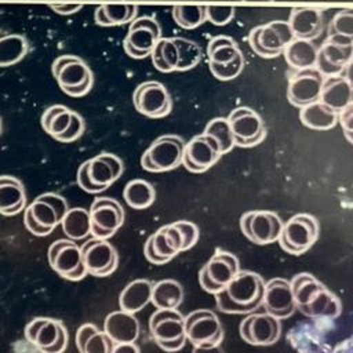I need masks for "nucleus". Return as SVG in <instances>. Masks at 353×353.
Segmentation results:
<instances>
[{
  "label": "nucleus",
  "mask_w": 353,
  "mask_h": 353,
  "mask_svg": "<svg viewBox=\"0 0 353 353\" xmlns=\"http://www.w3.org/2000/svg\"><path fill=\"white\" fill-rule=\"evenodd\" d=\"M296 309L312 319H335L342 312L339 298L309 273H299L290 281Z\"/></svg>",
  "instance_id": "nucleus-1"
},
{
  "label": "nucleus",
  "mask_w": 353,
  "mask_h": 353,
  "mask_svg": "<svg viewBox=\"0 0 353 353\" xmlns=\"http://www.w3.org/2000/svg\"><path fill=\"white\" fill-rule=\"evenodd\" d=\"M265 292L263 279L250 270H239L229 284L216 292L218 310L228 314H248L262 305Z\"/></svg>",
  "instance_id": "nucleus-2"
},
{
  "label": "nucleus",
  "mask_w": 353,
  "mask_h": 353,
  "mask_svg": "<svg viewBox=\"0 0 353 353\" xmlns=\"http://www.w3.org/2000/svg\"><path fill=\"white\" fill-rule=\"evenodd\" d=\"M68 210V201L61 194L43 193L25 208L23 223L30 233L44 237L61 225Z\"/></svg>",
  "instance_id": "nucleus-3"
},
{
  "label": "nucleus",
  "mask_w": 353,
  "mask_h": 353,
  "mask_svg": "<svg viewBox=\"0 0 353 353\" xmlns=\"http://www.w3.org/2000/svg\"><path fill=\"white\" fill-rule=\"evenodd\" d=\"M59 88L69 97L85 95L94 83V76L90 66L79 57L66 54L58 57L51 66Z\"/></svg>",
  "instance_id": "nucleus-4"
},
{
  "label": "nucleus",
  "mask_w": 353,
  "mask_h": 353,
  "mask_svg": "<svg viewBox=\"0 0 353 353\" xmlns=\"http://www.w3.org/2000/svg\"><path fill=\"white\" fill-rule=\"evenodd\" d=\"M149 331L156 345L165 352H176L188 341L185 316L176 309H157L150 316Z\"/></svg>",
  "instance_id": "nucleus-5"
},
{
  "label": "nucleus",
  "mask_w": 353,
  "mask_h": 353,
  "mask_svg": "<svg viewBox=\"0 0 353 353\" xmlns=\"http://www.w3.org/2000/svg\"><path fill=\"white\" fill-rule=\"evenodd\" d=\"M319 234L320 225L313 215L296 214L283 225V230L277 241L285 252L301 255L317 241Z\"/></svg>",
  "instance_id": "nucleus-6"
},
{
  "label": "nucleus",
  "mask_w": 353,
  "mask_h": 353,
  "mask_svg": "<svg viewBox=\"0 0 353 353\" xmlns=\"http://www.w3.org/2000/svg\"><path fill=\"white\" fill-rule=\"evenodd\" d=\"M185 141L178 135H161L154 139L141 157V165L149 172H165L182 164Z\"/></svg>",
  "instance_id": "nucleus-7"
},
{
  "label": "nucleus",
  "mask_w": 353,
  "mask_h": 353,
  "mask_svg": "<svg viewBox=\"0 0 353 353\" xmlns=\"http://www.w3.org/2000/svg\"><path fill=\"white\" fill-rule=\"evenodd\" d=\"M25 336L41 353H63L69 341L63 323L48 317H36L29 321Z\"/></svg>",
  "instance_id": "nucleus-8"
},
{
  "label": "nucleus",
  "mask_w": 353,
  "mask_h": 353,
  "mask_svg": "<svg viewBox=\"0 0 353 353\" xmlns=\"http://www.w3.org/2000/svg\"><path fill=\"white\" fill-rule=\"evenodd\" d=\"M239 270L240 265L236 255L218 248L200 269L199 283L205 292L215 295L229 284Z\"/></svg>",
  "instance_id": "nucleus-9"
},
{
  "label": "nucleus",
  "mask_w": 353,
  "mask_h": 353,
  "mask_svg": "<svg viewBox=\"0 0 353 353\" xmlns=\"http://www.w3.org/2000/svg\"><path fill=\"white\" fill-rule=\"evenodd\" d=\"M47 256L52 270L69 281H79L87 274L81 248L70 239L55 240L48 247Z\"/></svg>",
  "instance_id": "nucleus-10"
},
{
  "label": "nucleus",
  "mask_w": 353,
  "mask_h": 353,
  "mask_svg": "<svg viewBox=\"0 0 353 353\" xmlns=\"http://www.w3.org/2000/svg\"><path fill=\"white\" fill-rule=\"evenodd\" d=\"M281 218L266 210L247 211L240 218L241 233L254 244L265 245L279 240L283 230Z\"/></svg>",
  "instance_id": "nucleus-11"
},
{
  "label": "nucleus",
  "mask_w": 353,
  "mask_h": 353,
  "mask_svg": "<svg viewBox=\"0 0 353 353\" xmlns=\"http://www.w3.org/2000/svg\"><path fill=\"white\" fill-rule=\"evenodd\" d=\"M185 248V240L175 225L168 223L150 234L143 245L145 258L154 265H163L175 258Z\"/></svg>",
  "instance_id": "nucleus-12"
},
{
  "label": "nucleus",
  "mask_w": 353,
  "mask_h": 353,
  "mask_svg": "<svg viewBox=\"0 0 353 353\" xmlns=\"http://www.w3.org/2000/svg\"><path fill=\"white\" fill-rule=\"evenodd\" d=\"M161 37L160 23L152 17L135 18L130 22L128 33L124 37L123 47L128 57L141 59L150 55L154 44Z\"/></svg>",
  "instance_id": "nucleus-13"
},
{
  "label": "nucleus",
  "mask_w": 353,
  "mask_h": 353,
  "mask_svg": "<svg viewBox=\"0 0 353 353\" xmlns=\"http://www.w3.org/2000/svg\"><path fill=\"white\" fill-rule=\"evenodd\" d=\"M134 108L150 119H161L171 112L172 99L164 84L159 81H143L134 90Z\"/></svg>",
  "instance_id": "nucleus-14"
},
{
  "label": "nucleus",
  "mask_w": 353,
  "mask_h": 353,
  "mask_svg": "<svg viewBox=\"0 0 353 353\" xmlns=\"http://www.w3.org/2000/svg\"><path fill=\"white\" fill-rule=\"evenodd\" d=\"M91 236L108 240L124 223V210L112 197H97L90 207Z\"/></svg>",
  "instance_id": "nucleus-15"
},
{
  "label": "nucleus",
  "mask_w": 353,
  "mask_h": 353,
  "mask_svg": "<svg viewBox=\"0 0 353 353\" xmlns=\"http://www.w3.org/2000/svg\"><path fill=\"white\" fill-rule=\"evenodd\" d=\"M234 135V145L240 148H252L261 143L266 137V128L262 117L247 106L233 109L228 116Z\"/></svg>",
  "instance_id": "nucleus-16"
},
{
  "label": "nucleus",
  "mask_w": 353,
  "mask_h": 353,
  "mask_svg": "<svg viewBox=\"0 0 353 353\" xmlns=\"http://www.w3.org/2000/svg\"><path fill=\"white\" fill-rule=\"evenodd\" d=\"M186 339L193 346L221 345L223 328L218 316L207 309H199L185 317Z\"/></svg>",
  "instance_id": "nucleus-17"
},
{
  "label": "nucleus",
  "mask_w": 353,
  "mask_h": 353,
  "mask_svg": "<svg viewBox=\"0 0 353 353\" xmlns=\"http://www.w3.org/2000/svg\"><path fill=\"white\" fill-rule=\"evenodd\" d=\"M240 336L254 346H269L281 334L280 320L269 313H248L240 323Z\"/></svg>",
  "instance_id": "nucleus-18"
},
{
  "label": "nucleus",
  "mask_w": 353,
  "mask_h": 353,
  "mask_svg": "<svg viewBox=\"0 0 353 353\" xmlns=\"http://www.w3.org/2000/svg\"><path fill=\"white\" fill-rule=\"evenodd\" d=\"M324 79L325 77L316 68L296 70L288 80V101L299 109L309 103L320 101Z\"/></svg>",
  "instance_id": "nucleus-19"
},
{
  "label": "nucleus",
  "mask_w": 353,
  "mask_h": 353,
  "mask_svg": "<svg viewBox=\"0 0 353 353\" xmlns=\"http://www.w3.org/2000/svg\"><path fill=\"white\" fill-rule=\"evenodd\" d=\"M80 248L88 274L105 277L116 270L119 255L116 248L108 240L91 237Z\"/></svg>",
  "instance_id": "nucleus-20"
},
{
  "label": "nucleus",
  "mask_w": 353,
  "mask_h": 353,
  "mask_svg": "<svg viewBox=\"0 0 353 353\" xmlns=\"http://www.w3.org/2000/svg\"><path fill=\"white\" fill-rule=\"evenodd\" d=\"M221 156L222 153L218 142L203 132L185 143L182 164L190 172H204L211 168Z\"/></svg>",
  "instance_id": "nucleus-21"
},
{
  "label": "nucleus",
  "mask_w": 353,
  "mask_h": 353,
  "mask_svg": "<svg viewBox=\"0 0 353 353\" xmlns=\"http://www.w3.org/2000/svg\"><path fill=\"white\" fill-rule=\"evenodd\" d=\"M261 306L265 307L266 313L279 320L290 317L296 309L290 281L284 279H272L266 281Z\"/></svg>",
  "instance_id": "nucleus-22"
},
{
  "label": "nucleus",
  "mask_w": 353,
  "mask_h": 353,
  "mask_svg": "<svg viewBox=\"0 0 353 353\" xmlns=\"http://www.w3.org/2000/svg\"><path fill=\"white\" fill-rule=\"evenodd\" d=\"M353 57V46L341 44L327 39L323 46L319 48L316 69L324 77L328 76H338L342 74L345 66Z\"/></svg>",
  "instance_id": "nucleus-23"
},
{
  "label": "nucleus",
  "mask_w": 353,
  "mask_h": 353,
  "mask_svg": "<svg viewBox=\"0 0 353 353\" xmlns=\"http://www.w3.org/2000/svg\"><path fill=\"white\" fill-rule=\"evenodd\" d=\"M87 170L91 181L108 189L113 182H116L124 170L123 161L113 153H101L87 160Z\"/></svg>",
  "instance_id": "nucleus-24"
},
{
  "label": "nucleus",
  "mask_w": 353,
  "mask_h": 353,
  "mask_svg": "<svg viewBox=\"0 0 353 353\" xmlns=\"http://www.w3.org/2000/svg\"><path fill=\"white\" fill-rule=\"evenodd\" d=\"M288 22L296 39L313 40L323 30L324 17L319 7H296L291 10Z\"/></svg>",
  "instance_id": "nucleus-25"
},
{
  "label": "nucleus",
  "mask_w": 353,
  "mask_h": 353,
  "mask_svg": "<svg viewBox=\"0 0 353 353\" xmlns=\"http://www.w3.org/2000/svg\"><path fill=\"white\" fill-rule=\"evenodd\" d=\"M103 331L113 339L114 343L135 342L139 335V323L134 313L120 309L106 316Z\"/></svg>",
  "instance_id": "nucleus-26"
},
{
  "label": "nucleus",
  "mask_w": 353,
  "mask_h": 353,
  "mask_svg": "<svg viewBox=\"0 0 353 353\" xmlns=\"http://www.w3.org/2000/svg\"><path fill=\"white\" fill-rule=\"evenodd\" d=\"M26 208L23 183L11 175H0V214L12 216Z\"/></svg>",
  "instance_id": "nucleus-27"
},
{
  "label": "nucleus",
  "mask_w": 353,
  "mask_h": 353,
  "mask_svg": "<svg viewBox=\"0 0 353 353\" xmlns=\"http://www.w3.org/2000/svg\"><path fill=\"white\" fill-rule=\"evenodd\" d=\"M294 39L295 34L287 21H270L266 25H261L259 43L276 57L280 55Z\"/></svg>",
  "instance_id": "nucleus-28"
},
{
  "label": "nucleus",
  "mask_w": 353,
  "mask_h": 353,
  "mask_svg": "<svg viewBox=\"0 0 353 353\" xmlns=\"http://www.w3.org/2000/svg\"><path fill=\"white\" fill-rule=\"evenodd\" d=\"M320 101L338 113L353 102V88L345 79V76H328L324 79Z\"/></svg>",
  "instance_id": "nucleus-29"
},
{
  "label": "nucleus",
  "mask_w": 353,
  "mask_h": 353,
  "mask_svg": "<svg viewBox=\"0 0 353 353\" xmlns=\"http://www.w3.org/2000/svg\"><path fill=\"white\" fill-rule=\"evenodd\" d=\"M153 284L145 279H137L127 284L120 292V309L128 313H137L152 301Z\"/></svg>",
  "instance_id": "nucleus-30"
},
{
  "label": "nucleus",
  "mask_w": 353,
  "mask_h": 353,
  "mask_svg": "<svg viewBox=\"0 0 353 353\" xmlns=\"http://www.w3.org/2000/svg\"><path fill=\"white\" fill-rule=\"evenodd\" d=\"M299 119L307 128L325 131L334 128L338 123V112L321 101H316L301 108Z\"/></svg>",
  "instance_id": "nucleus-31"
},
{
  "label": "nucleus",
  "mask_w": 353,
  "mask_h": 353,
  "mask_svg": "<svg viewBox=\"0 0 353 353\" xmlns=\"http://www.w3.org/2000/svg\"><path fill=\"white\" fill-rule=\"evenodd\" d=\"M285 62L299 70L306 68H314L319 54V47L313 43V40L306 39H294L283 51Z\"/></svg>",
  "instance_id": "nucleus-32"
},
{
  "label": "nucleus",
  "mask_w": 353,
  "mask_h": 353,
  "mask_svg": "<svg viewBox=\"0 0 353 353\" xmlns=\"http://www.w3.org/2000/svg\"><path fill=\"white\" fill-rule=\"evenodd\" d=\"M138 12L137 4L105 3L97 7L94 18L101 26H117L135 19Z\"/></svg>",
  "instance_id": "nucleus-33"
},
{
  "label": "nucleus",
  "mask_w": 353,
  "mask_h": 353,
  "mask_svg": "<svg viewBox=\"0 0 353 353\" xmlns=\"http://www.w3.org/2000/svg\"><path fill=\"white\" fill-rule=\"evenodd\" d=\"M182 301L183 288L176 280L165 279L153 284L150 302L157 309H176Z\"/></svg>",
  "instance_id": "nucleus-34"
},
{
  "label": "nucleus",
  "mask_w": 353,
  "mask_h": 353,
  "mask_svg": "<svg viewBox=\"0 0 353 353\" xmlns=\"http://www.w3.org/2000/svg\"><path fill=\"white\" fill-rule=\"evenodd\" d=\"M72 116L73 110L65 105H52L43 112L40 123L43 130L57 141L69 128Z\"/></svg>",
  "instance_id": "nucleus-35"
},
{
  "label": "nucleus",
  "mask_w": 353,
  "mask_h": 353,
  "mask_svg": "<svg viewBox=\"0 0 353 353\" xmlns=\"http://www.w3.org/2000/svg\"><path fill=\"white\" fill-rule=\"evenodd\" d=\"M62 230L70 240H83L91 236V219L90 211L81 207L68 210L61 222Z\"/></svg>",
  "instance_id": "nucleus-36"
},
{
  "label": "nucleus",
  "mask_w": 353,
  "mask_h": 353,
  "mask_svg": "<svg viewBox=\"0 0 353 353\" xmlns=\"http://www.w3.org/2000/svg\"><path fill=\"white\" fill-rule=\"evenodd\" d=\"M152 62L154 68L163 73H170L176 70L178 61H179V52L178 47L174 41V39L160 37L157 43L154 44L152 52Z\"/></svg>",
  "instance_id": "nucleus-37"
},
{
  "label": "nucleus",
  "mask_w": 353,
  "mask_h": 353,
  "mask_svg": "<svg viewBox=\"0 0 353 353\" xmlns=\"http://www.w3.org/2000/svg\"><path fill=\"white\" fill-rule=\"evenodd\" d=\"M125 203L135 210H143L150 207L156 200V192L152 183L145 179H132L127 182L123 190Z\"/></svg>",
  "instance_id": "nucleus-38"
},
{
  "label": "nucleus",
  "mask_w": 353,
  "mask_h": 353,
  "mask_svg": "<svg viewBox=\"0 0 353 353\" xmlns=\"http://www.w3.org/2000/svg\"><path fill=\"white\" fill-rule=\"evenodd\" d=\"M328 39L341 44L353 46V8L339 10L328 26Z\"/></svg>",
  "instance_id": "nucleus-39"
},
{
  "label": "nucleus",
  "mask_w": 353,
  "mask_h": 353,
  "mask_svg": "<svg viewBox=\"0 0 353 353\" xmlns=\"http://www.w3.org/2000/svg\"><path fill=\"white\" fill-rule=\"evenodd\" d=\"M28 52V41L21 34L0 37V68L18 63Z\"/></svg>",
  "instance_id": "nucleus-40"
},
{
  "label": "nucleus",
  "mask_w": 353,
  "mask_h": 353,
  "mask_svg": "<svg viewBox=\"0 0 353 353\" xmlns=\"http://www.w3.org/2000/svg\"><path fill=\"white\" fill-rule=\"evenodd\" d=\"M240 51L237 43L229 36H215L207 44L208 62L226 63L232 61Z\"/></svg>",
  "instance_id": "nucleus-41"
},
{
  "label": "nucleus",
  "mask_w": 353,
  "mask_h": 353,
  "mask_svg": "<svg viewBox=\"0 0 353 353\" xmlns=\"http://www.w3.org/2000/svg\"><path fill=\"white\" fill-rule=\"evenodd\" d=\"M204 134L212 137L218 142L222 154L230 152L236 146L234 135L228 117H215L210 120L204 128Z\"/></svg>",
  "instance_id": "nucleus-42"
},
{
  "label": "nucleus",
  "mask_w": 353,
  "mask_h": 353,
  "mask_svg": "<svg viewBox=\"0 0 353 353\" xmlns=\"http://www.w3.org/2000/svg\"><path fill=\"white\" fill-rule=\"evenodd\" d=\"M172 17L178 26L183 29H194L207 21L205 6H175Z\"/></svg>",
  "instance_id": "nucleus-43"
},
{
  "label": "nucleus",
  "mask_w": 353,
  "mask_h": 353,
  "mask_svg": "<svg viewBox=\"0 0 353 353\" xmlns=\"http://www.w3.org/2000/svg\"><path fill=\"white\" fill-rule=\"evenodd\" d=\"M179 52V61L176 70H189L199 65L201 61V48L200 46L189 39L185 37H172Z\"/></svg>",
  "instance_id": "nucleus-44"
},
{
  "label": "nucleus",
  "mask_w": 353,
  "mask_h": 353,
  "mask_svg": "<svg viewBox=\"0 0 353 353\" xmlns=\"http://www.w3.org/2000/svg\"><path fill=\"white\" fill-rule=\"evenodd\" d=\"M208 68L210 72L212 73V76L218 80H233L236 79L244 69V57L241 52H239L232 61L226 62V63H212L208 62Z\"/></svg>",
  "instance_id": "nucleus-45"
},
{
  "label": "nucleus",
  "mask_w": 353,
  "mask_h": 353,
  "mask_svg": "<svg viewBox=\"0 0 353 353\" xmlns=\"http://www.w3.org/2000/svg\"><path fill=\"white\" fill-rule=\"evenodd\" d=\"M114 347L113 339L99 328L87 339L80 353H112Z\"/></svg>",
  "instance_id": "nucleus-46"
},
{
  "label": "nucleus",
  "mask_w": 353,
  "mask_h": 353,
  "mask_svg": "<svg viewBox=\"0 0 353 353\" xmlns=\"http://www.w3.org/2000/svg\"><path fill=\"white\" fill-rule=\"evenodd\" d=\"M207 21L216 26L228 25L234 17V7L232 6H205Z\"/></svg>",
  "instance_id": "nucleus-47"
},
{
  "label": "nucleus",
  "mask_w": 353,
  "mask_h": 353,
  "mask_svg": "<svg viewBox=\"0 0 353 353\" xmlns=\"http://www.w3.org/2000/svg\"><path fill=\"white\" fill-rule=\"evenodd\" d=\"M84 128H85V124H84L83 117L77 112H73L72 123H70L69 128L57 141H59V142H73V141L79 139L83 135Z\"/></svg>",
  "instance_id": "nucleus-48"
},
{
  "label": "nucleus",
  "mask_w": 353,
  "mask_h": 353,
  "mask_svg": "<svg viewBox=\"0 0 353 353\" xmlns=\"http://www.w3.org/2000/svg\"><path fill=\"white\" fill-rule=\"evenodd\" d=\"M175 225L179 228V230L183 236V240H185L183 251L192 248L199 240V234H200L199 228L193 222H189V221H176Z\"/></svg>",
  "instance_id": "nucleus-49"
},
{
  "label": "nucleus",
  "mask_w": 353,
  "mask_h": 353,
  "mask_svg": "<svg viewBox=\"0 0 353 353\" xmlns=\"http://www.w3.org/2000/svg\"><path fill=\"white\" fill-rule=\"evenodd\" d=\"M76 179H77V185H79L84 192H87V193H101V192L106 190L103 186H98V185H95V183L91 181V178H90V175H88V170H87V160L79 167Z\"/></svg>",
  "instance_id": "nucleus-50"
},
{
  "label": "nucleus",
  "mask_w": 353,
  "mask_h": 353,
  "mask_svg": "<svg viewBox=\"0 0 353 353\" xmlns=\"http://www.w3.org/2000/svg\"><path fill=\"white\" fill-rule=\"evenodd\" d=\"M259 30H261V26H256V28L251 29V32H250V34H248V43H250L251 50H252L256 55H259V57H262V58H273V57H276L274 54H272V52H269L268 50H265V48L262 47V44L259 43Z\"/></svg>",
  "instance_id": "nucleus-51"
},
{
  "label": "nucleus",
  "mask_w": 353,
  "mask_h": 353,
  "mask_svg": "<svg viewBox=\"0 0 353 353\" xmlns=\"http://www.w3.org/2000/svg\"><path fill=\"white\" fill-rule=\"evenodd\" d=\"M338 123L341 124L343 132H353V102L338 113Z\"/></svg>",
  "instance_id": "nucleus-52"
},
{
  "label": "nucleus",
  "mask_w": 353,
  "mask_h": 353,
  "mask_svg": "<svg viewBox=\"0 0 353 353\" xmlns=\"http://www.w3.org/2000/svg\"><path fill=\"white\" fill-rule=\"evenodd\" d=\"M97 330H98V327H97L95 324H92V323H85V324H83V325L77 330V332H76V346H77L79 352L83 350L84 343L87 342V339H88Z\"/></svg>",
  "instance_id": "nucleus-53"
},
{
  "label": "nucleus",
  "mask_w": 353,
  "mask_h": 353,
  "mask_svg": "<svg viewBox=\"0 0 353 353\" xmlns=\"http://www.w3.org/2000/svg\"><path fill=\"white\" fill-rule=\"evenodd\" d=\"M50 8L61 15H70L74 14L77 11H80L83 8V4H77V3H55V4H50Z\"/></svg>",
  "instance_id": "nucleus-54"
},
{
  "label": "nucleus",
  "mask_w": 353,
  "mask_h": 353,
  "mask_svg": "<svg viewBox=\"0 0 353 353\" xmlns=\"http://www.w3.org/2000/svg\"><path fill=\"white\" fill-rule=\"evenodd\" d=\"M112 353H141V350L134 342H128V343H114Z\"/></svg>",
  "instance_id": "nucleus-55"
},
{
  "label": "nucleus",
  "mask_w": 353,
  "mask_h": 353,
  "mask_svg": "<svg viewBox=\"0 0 353 353\" xmlns=\"http://www.w3.org/2000/svg\"><path fill=\"white\" fill-rule=\"evenodd\" d=\"M192 353H223L221 345H201L194 346Z\"/></svg>",
  "instance_id": "nucleus-56"
},
{
  "label": "nucleus",
  "mask_w": 353,
  "mask_h": 353,
  "mask_svg": "<svg viewBox=\"0 0 353 353\" xmlns=\"http://www.w3.org/2000/svg\"><path fill=\"white\" fill-rule=\"evenodd\" d=\"M343 76H345V79L347 80V83L350 84V87L353 88V57H352V59L347 62V65L345 66V70H343Z\"/></svg>",
  "instance_id": "nucleus-57"
},
{
  "label": "nucleus",
  "mask_w": 353,
  "mask_h": 353,
  "mask_svg": "<svg viewBox=\"0 0 353 353\" xmlns=\"http://www.w3.org/2000/svg\"><path fill=\"white\" fill-rule=\"evenodd\" d=\"M343 135L350 143H353V132H343Z\"/></svg>",
  "instance_id": "nucleus-58"
},
{
  "label": "nucleus",
  "mask_w": 353,
  "mask_h": 353,
  "mask_svg": "<svg viewBox=\"0 0 353 353\" xmlns=\"http://www.w3.org/2000/svg\"><path fill=\"white\" fill-rule=\"evenodd\" d=\"M244 1H273V0H244Z\"/></svg>",
  "instance_id": "nucleus-59"
},
{
  "label": "nucleus",
  "mask_w": 353,
  "mask_h": 353,
  "mask_svg": "<svg viewBox=\"0 0 353 353\" xmlns=\"http://www.w3.org/2000/svg\"><path fill=\"white\" fill-rule=\"evenodd\" d=\"M0 132H1V121H0Z\"/></svg>",
  "instance_id": "nucleus-60"
}]
</instances>
